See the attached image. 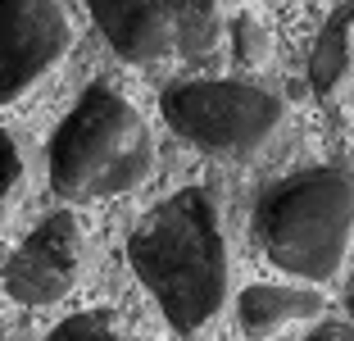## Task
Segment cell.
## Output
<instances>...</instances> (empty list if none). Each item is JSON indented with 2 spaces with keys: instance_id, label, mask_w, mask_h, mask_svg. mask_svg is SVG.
<instances>
[{
  "instance_id": "cell-1",
  "label": "cell",
  "mask_w": 354,
  "mask_h": 341,
  "mask_svg": "<svg viewBox=\"0 0 354 341\" xmlns=\"http://www.w3.org/2000/svg\"><path fill=\"white\" fill-rule=\"evenodd\" d=\"M127 264L173 332H200L232 296V255L218 200L191 182L150 205L127 237Z\"/></svg>"
},
{
  "instance_id": "cell-2",
  "label": "cell",
  "mask_w": 354,
  "mask_h": 341,
  "mask_svg": "<svg viewBox=\"0 0 354 341\" xmlns=\"http://www.w3.org/2000/svg\"><path fill=\"white\" fill-rule=\"evenodd\" d=\"M155 173V137L132 100L114 87H86L50 137V186L55 196L86 200L127 196Z\"/></svg>"
},
{
  "instance_id": "cell-3",
  "label": "cell",
  "mask_w": 354,
  "mask_h": 341,
  "mask_svg": "<svg viewBox=\"0 0 354 341\" xmlns=\"http://www.w3.org/2000/svg\"><path fill=\"white\" fill-rule=\"evenodd\" d=\"M254 241L281 273L336 278L354 241V177L323 164L272 182L254 205Z\"/></svg>"
},
{
  "instance_id": "cell-4",
  "label": "cell",
  "mask_w": 354,
  "mask_h": 341,
  "mask_svg": "<svg viewBox=\"0 0 354 341\" xmlns=\"http://www.w3.org/2000/svg\"><path fill=\"white\" fill-rule=\"evenodd\" d=\"M159 114L177 137L214 159H254L286 128V100L268 87L200 78L159 91Z\"/></svg>"
},
{
  "instance_id": "cell-5",
  "label": "cell",
  "mask_w": 354,
  "mask_h": 341,
  "mask_svg": "<svg viewBox=\"0 0 354 341\" xmlns=\"http://www.w3.org/2000/svg\"><path fill=\"white\" fill-rule=\"evenodd\" d=\"M91 23L127 64L200 60L218 46V0H86Z\"/></svg>"
},
{
  "instance_id": "cell-6",
  "label": "cell",
  "mask_w": 354,
  "mask_h": 341,
  "mask_svg": "<svg viewBox=\"0 0 354 341\" xmlns=\"http://www.w3.org/2000/svg\"><path fill=\"white\" fill-rule=\"evenodd\" d=\"M82 264H86L82 223H77L68 209H59V214H46L41 223L19 241V250L5 259L0 282H5V296H10L14 305L41 310V305H55V300H64L77 287Z\"/></svg>"
},
{
  "instance_id": "cell-7",
  "label": "cell",
  "mask_w": 354,
  "mask_h": 341,
  "mask_svg": "<svg viewBox=\"0 0 354 341\" xmlns=\"http://www.w3.org/2000/svg\"><path fill=\"white\" fill-rule=\"evenodd\" d=\"M68 46L73 23L59 0H0V105L32 91Z\"/></svg>"
},
{
  "instance_id": "cell-8",
  "label": "cell",
  "mask_w": 354,
  "mask_h": 341,
  "mask_svg": "<svg viewBox=\"0 0 354 341\" xmlns=\"http://www.w3.org/2000/svg\"><path fill=\"white\" fill-rule=\"evenodd\" d=\"M323 314V296L309 287H245L236 296V319L250 337H268L277 328H291V323H309Z\"/></svg>"
},
{
  "instance_id": "cell-9",
  "label": "cell",
  "mask_w": 354,
  "mask_h": 341,
  "mask_svg": "<svg viewBox=\"0 0 354 341\" xmlns=\"http://www.w3.org/2000/svg\"><path fill=\"white\" fill-rule=\"evenodd\" d=\"M309 82L318 100H341L354 87V0L327 19L309 55Z\"/></svg>"
},
{
  "instance_id": "cell-10",
  "label": "cell",
  "mask_w": 354,
  "mask_h": 341,
  "mask_svg": "<svg viewBox=\"0 0 354 341\" xmlns=\"http://www.w3.org/2000/svg\"><path fill=\"white\" fill-rule=\"evenodd\" d=\"M46 341H132V332L109 310H82V314H68L59 328H50Z\"/></svg>"
},
{
  "instance_id": "cell-11",
  "label": "cell",
  "mask_w": 354,
  "mask_h": 341,
  "mask_svg": "<svg viewBox=\"0 0 354 341\" xmlns=\"http://www.w3.org/2000/svg\"><path fill=\"white\" fill-rule=\"evenodd\" d=\"M232 55H236L241 69H259V64L268 60V32L259 28V19L241 14V19L232 23Z\"/></svg>"
},
{
  "instance_id": "cell-12",
  "label": "cell",
  "mask_w": 354,
  "mask_h": 341,
  "mask_svg": "<svg viewBox=\"0 0 354 341\" xmlns=\"http://www.w3.org/2000/svg\"><path fill=\"white\" fill-rule=\"evenodd\" d=\"M19 182H23L19 141H14V137L0 128V223H5V214H10V205H14V191H19Z\"/></svg>"
},
{
  "instance_id": "cell-13",
  "label": "cell",
  "mask_w": 354,
  "mask_h": 341,
  "mask_svg": "<svg viewBox=\"0 0 354 341\" xmlns=\"http://www.w3.org/2000/svg\"><path fill=\"white\" fill-rule=\"evenodd\" d=\"M304 341H354V323H318Z\"/></svg>"
},
{
  "instance_id": "cell-14",
  "label": "cell",
  "mask_w": 354,
  "mask_h": 341,
  "mask_svg": "<svg viewBox=\"0 0 354 341\" xmlns=\"http://www.w3.org/2000/svg\"><path fill=\"white\" fill-rule=\"evenodd\" d=\"M350 314H354V282H350Z\"/></svg>"
}]
</instances>
